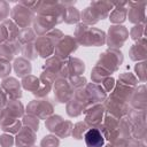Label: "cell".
Here are the masks:
<instances>
[{"mask_svg": "<svg viewBox=\"0 0 147 147\" xmlns=\"http://www.w3.org/2000/svg\"><path fill=\"white\" fill-rule=\"evenodd\" d=\"M22 53H23V55L25 56V57H28V59H36L37 57V55H38V53H37V49H36V45L34 44H25V45H23L22 46Z\"/></svg>", "mask_w": 147, "mask_h": 147, "instance_id": "25", "label": "cell"}, {"mask_svg": "<svg viewBox=\"0 0 147 147\" xmlns=\"http://www.w3.org/2000/svg\"><path fill=\"white\" fill-rule=\"evenodd\" d=\"M23 123L25 124V126L30 127L31 130L33 131H37L38 130V125H39V119L38 117L33 116V115H26L23 117Z\"/></svg>", "mask_w": 147, "mask_h": 147, "instance_id": "27", "label": "cell"}, {"mask_svg": "<svg viewBox=\"0 0 147 147\" xmlns=\"http://www.w3.org/2000/svg\"><path fill=\"white\" fill-rule=\"evenodd\" d=\"M84 138L87 147H102L105 142L103 134L99 129H95V127L87 130L84 134Z\"/></svg>", "mask_w": 147, "mask_h": 147, "instance_id": "11", "label": "cell"}, {"mask_svg": "<svg viewBox=\"0 0 147 147\" xmlns=\"http://www.w3.org/2000/svg\"><path fill=\"white\" fill-rule=\"evenodd\" d=\"M91 7L93 9V11L95 13L98 20H102L105 17L108 16L109 11L111 10L113 3L111 2H106V1H94L91 3Z\"/></svg>", "mask_w": 147, "mask_h": 147, "instance_id": "14", "label": "cell"}, {"mask_svg": "<svg viewBox=\"0 0 147 147\" xmlns=\"http://www.w3.org/2000/svg\"><path fill=\"white\" fill-rule=\"evenodd\" d=\"M106 147H114V145H108V146H106Z\"/></svg>", "mask_w": 147, "mask_h": 147, "instance_id": "34", "label": "cell"}, {"mask_svg": "<svg viewBox=\"0 0 147 147\" xmlns=\"http://www.w3.org/2000/svg\"><path fill=\"white\" fill-rule=\"evenodd\" d=\"M36 138V131L31 130L30 127H21V130L17 132L16 137V145L17 147H31L34 142Z\"/></svg>", "mask_w": 147, "mask_h": 147, "instance_id": "9", "label": "cell"}, {"mask_svg": "<svg viewBox=\"0 0 147 147\" xmlns=\"http://www.w3.org/2000/svg\"><path fill=\"white\" fill-rule=\"evenodd\" d=\"M122 54L118 52V51H115V49H110V51H107L105 52L101 56H100V61L98 62V67L105 69L106 71L108 72H111V71H115L119 63L122 62Z\"/></svg>", "mask_w": 147, "mask_h": 147, "instance_id": "3", "label": "cell"}, {"mask_svg": "<svg viewBox=\"0 0 147 147\" xmlns=\"http://www.w3.org/2000/svg\"><path fill=\"white\" fill-rule=\"evenodd\" d=\"M5 110H6V111H3L5 114L17 118L18 116H21L23 114V106L17 99H10L7 102V108Z\"/></svg>", "mask_w": 147, "mask_h": 147, "instance_id": "16", "label": "cell"}, {"mask_svg": "<svg viewBox=\"0 0 147 147\" xmlns=\"http://www.w3.org/2000/svg\"><path fill=\"white\" fill-rule=\"evenodd\" d=\"M74 90L65 79H57L54 86V94L59 102H68L74 96Z\"/></svg>", "mask_w": 147, "mask_h": 147, "instance_id": "6", "label": "cell"}, {"mask_svg": "<svg viewBox=\"0 0 147 147\" xmlns=\"http://www.w3.org/2000/svg\"><path fill=\"white\" fill-rule=\"evenodd\" d=\"M0 126L3 131L15 133V132H18L21 130V122L16 117L9 116L2 111V116L0 119Z\"/></svg>", "mask_w": 147, "mask_h": 147, "instance_id": "13", "label": "cell"}, {"mask_svg": "<svg viewBox=\"0 0 147 147\" xmlns=\"http://www.w3.org/2000/svg\"><path fill=\"white\" fill-rule=\"evenodd\" d=\"M14 144V139L9 134H2L0 137V145L2 147H10Z\"/></svg>", "mask_w": 147, "mask_h": 147, "instance_id": "32", "label": "cell"}, {"mask_svg": "<svg viewBox=\"0 0 147 147\" xmlns=\"http://www.w3.org/2000/svg\"><path fill=\"white\" fill-rule=\"evenodd\" d=\"M67 64H68V71L72 76H79L80 74H83V71L85 69L84 62H82L79 59H72L71 57Z\"/></svg>", "mask_w": 147, "mask_h": 147, "instance_id": "18", "label": "cell"}, {"mask_svg": "<svg viewBox=\"0 0 147 147\" xmlns=\"http://www.w3.org/2000/svg\"><path fill=\"white\" fill-rule=\"evenodd\" d=\"M10 72V63L8 61L0 60V77H5Z\"/></svg>", "mask_w": 147, "mask_h": 147, "instance_id": "30", "label": "cell"}, {"mask_svg": "<svg viewBox=\"0 0 147 147\" xmlns=\"http://www.w3.org/2000/svg\"><path fill=\"white\" fill-rule=\"evenodd\" d=\"M59 139L55 136H47L41 140V147H57Z\"/></svg>", "mask_w": 147, "mask_h": 147, "instance_id": "29", "label": "cell"}, {"mask_svg": "<svg viewBox=\"0 0 147 147\" xmlns=\"http://www.w3.org/2000/svg\"><path fill=\"white\" fill-rule=\"evenodd\" d=\"M53 111V105L49 100H33L28 106V113L38 118H45Z\"/></svg>", "mask_w": 147, "mask_h": 147, "instance_id": "5", "label": "cell"}, {"mask_svg": "<svg viewBox=\"0 0 147 147\" xmlns=\"http://www.w3.org/2000/svg\"><path fill=\"white\" fill-rule=\"evenodd\" d=\"M86 129H87V124L86 123H77L74 129H72V136L76 138V139H80L83 137V134L86 132Z\"/></svg>", "mask_w": 147, "mask_h": 147, "instance_id": "28", "label": "cell"}, {"mask_svg": "<svg viewBox=\"0 0 147 147\" xmlns=\"http://www.w3.org/2000/svg\"><path fill=\"white\" fill-rule=\"evenodd\" d=\"M22 84H23V87L25 90H29L34 94V93L38 92V90L40 87V84H41V80H40V78L28 75L22 79Z\"/></svg>", "mask_w": 147, "mask_h": 147, "instance_id": "17", "label": "cell"}, {"mask_svg": "<svg viewBox=\"0 0 147 147\" xmlns=\"http://www.w3.org/2000/svg\"><path fill=\"white\" fill-rule=\"evenodd\" d=\"M14 69H15L16 74L20 77H24V76H28L31 72V64H30V62L26 59L20 57V59H16L15 60V62H14Z\"/></svg>", "mask_w": 147, "mask_h": 147, "instance_id": "15", "label": "cell"}, {"mask_svg": "<svg viewBox=\"0 0 147 147\" xmlns=\"http://www.w3.org/2000/svg\"><path fill=\"white\" fill-rule=\"evenodd\" d=\"M64 21L69 24L77 23L79 21V11L75 7H68L65 10V18Z\"/></svg>", "mask_w": 147, "mask_h": 147, "instance_id": "23", "label": "cell"}, {"mask_svg": "<svg viewBox=\"0 0 147 147\" xmlns=\"http://www.w3.org/2000/svg\"><path fill=\"white\" fill-rule=\"evenodd\" d=\"M36 39V33L32 29L30 28H25V29H22L18 33V37H17V40L18 42L22 45H25V44H30L32 40Z\"/></svg>", "mask_w": 147, "mask_h": 147, "instance_id": "19", "label": "cell"}, {"mask_svg": "<svg viewBox=\"0 0 147 147\" xmlns=\"http://www.w3.org/2000/svg\"><path fill=\"white\" fill-rule=\"evenodd\" d=\"M83 110H84V106L77 100L71 99L67 105V111L70 116H78L79 114H82Z\"/></svg>", "mask_w": 147, "mask_h": 147, "instance_id": "21", "label": "cell"}, {"mask_svg": "<svg viewBox=\"0 0 147 147\" xmlns=\"http://www.w3.org/2000/svg\"><path fill=\"white\" fill-rule=\"evenodd\" d=\"M1 116H2V110H1V107H0V119H1Z\"/></svg>", "mask_w": 147, "mask_h": 147, "instance_id": "33", "label": "cell"}, {"mask_svg": "<svg viewBox=\"0 0 147 147\" xmlns=\"http://www.w3.org/2000/svg\"><path fill=\"white\" fill-rule=\"evenodd\" d=\"M115 5L118 6V7H116L113 10V13L110 14V21L114 22V23L123 22L125 20V16H126V8L121 7L122 3H115Z\"/></svg>", "mask_w": 147, "mask_h": 147, "instance_id": "20", "label": "cell"}, {"mask_svg": "<svg viewBox=\"0 0 147 147\" xmlns=\"http://www.w3.org/2000/svg\"><path fill=\"white\" fill-rule=\"evenodd\" d=\"M1 88L6 92L9 99H18L22 93L20 90V83L15 78H6L1 84Z\"/></svg>", "mask_w": 147, "mask_h": 147, "instance_id": "12", "label": "cell"}, {"mask_svg": "<svg viewBox=\"0 0 147 147\" xmlns=\"http://www.w3.org/2000/svg\"><path fill=\"white\" fill-rule=\"evenodd\" d=\"M106 108L107 110L111 114V115H115L117 117L122 116L123 114L126 113V105H125V101L124 100H121L116 96H110L107 102H106Z\"/></svg>", "mask_w": 147, "mask_h": 147, "instance_id": "10", "label": "cell"}, {"mask_svg": "<svg viewBox=\"0 0 147 147\" xmlns=\"http://www.w3.org/2000/svg\"><path fill=\"white\" fill-rule=\"evenodd\" d=\"M127 37V31L124 26H111L108 32V45L110 47H121Z\"/></svg>", "mask_w": 147, "mask_h": 147, "instance_id": "8", "label": "cell"}, {"mask_svg": "<svg viewBox=\"0 0 147 147\" xmlns=\"http://www.w3.org/2000/svg\"><path fill=\"white\" fill-rule=\"evenodd\" d=\"M77 48V42L75 38H71L70 36H63L60 41L56 44L54 52H55V56L59 57L60 60H64L67 59L74 51H76Z\"/></svg>", "mask_w": 147, "mask_h": 147, "instance_id": "4", "label": "cell"}, {"mask_svg": "<svg viewBox=\"0 0 147 147\" xmlns=\"http://www.w3.org/2000/svg\"><path fill=\"white\" fill-rule=\"evenodd\" d=\"M108 74H109L108 71H106L105 69L96 65L92 71V79L94 80V83H102L107 78Z\"/></svg>", "mask_w": 147, "mask_h": 147, "instance_id": "24", "label": "cell"}, {"mask_svg": "<svg viewBox=\"0 0 147 147\" xmlns=\"http://www.w3.org/2000/svg\"><path fill=\"white\" fill-rule=\"evenodd\" d=\"M75 34L79 44H83L85 46H100L106 40V36L101 30L88 28L83 23L77 25Z\"/></svg>", "mask_w": 147, "mask_h": 147, "instance_id": "1", "label": "cell"}, {"mask_svg": "<svg viewBox=\"0 0 147 147\" xmlns=\"http://www.w3.org/2000/svg\"><path fill=\"white\" fill-rule=\"evenodd\" d=\"M85 123L88 125H100L101 121H102V115H103V107L100 103H95V105H91L88 107L85 108Z\"/></svg>", "mask_w": 147, "mask_h": 147, "instance_id": "7", "label": "cell"}, {"mask_svg": "<svg viewBox=\"0 0 147 147\" xmlns=\"http://www.w3.org/2000/svg\"><path fill=\"white\" fill-rule=\"evenodd\" d=\"M68 82H69V84L74 91H75V88L82 90L83 86H85V84H86V79L84 77H80V76H71Z\"/></svg>", "mask_w": 147, "mask_h": 147, "instance_id": "26", "label": "cell"}, {"mask_svg": "<svg viewBox=\"0 0 147 147\" xmlns=\"http://www.w3.org/2000/svg\"><path fill=\"white\" fill-rule=\"evenodd\" d=\"M9 15V6L5 1H0V21H3Z\"/></svg>", "mask_w": 147, "mask_h": 147, "instance_id": "31", "label": "cell"}, {"mask_svg": "<svg viewBox=\"0 0 147 147\" xmlns=\"http://www.w3.org/2000/svg\"><path fill=\"white\" fill-rule=\"evenodd\" d=\"M11 18H13V22L17 26L25 29V28H29V25L33 21L34 14L29 8H26V7H24V6L18 3L11 10Z\"/></svg>", "mask_w": 147, "mask_h": 147, "instance_id": "2", "label": "cell"}, {"mask_svg": "<svg viewBox=\"0 0 147 147\" xmlns=\"http://www.w3.org/2000/svg\"><path fill=\"white\" fill-rule=\"evenodd\" d=\"M82 20L84 21L85 24H94V23H96L99 21L91 6L85 8V10L82 13Z\"/></svg>", "mask_w": 147, "mask_h": 147, "instance_id": "22", "label": "cell"}]
</instances>
